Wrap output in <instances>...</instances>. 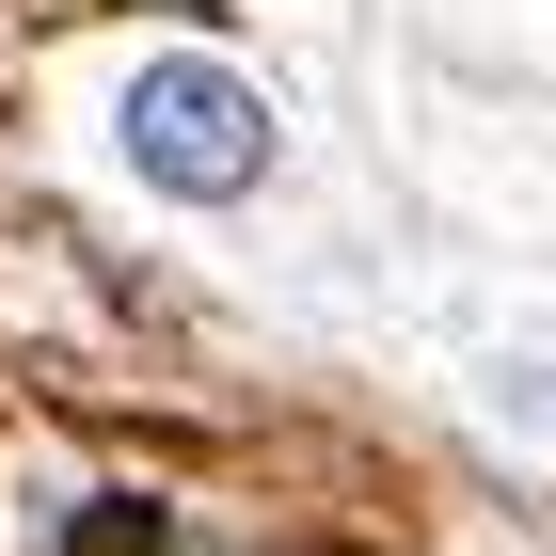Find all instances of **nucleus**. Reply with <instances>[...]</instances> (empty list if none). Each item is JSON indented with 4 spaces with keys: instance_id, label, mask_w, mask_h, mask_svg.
I'll return each mask as SVG.
<instances>
[{
    "instance_id": "nucleus-1",
    "label": "nucleus",
    "mask_w": 556,
    "mask_h": 556,
    "mask_svg": "<svg viewBox=\"0 0 556 556\" xmlns=\"http://www.w3.org/2000/svg\"><path fill=\"white\" fill-rule=\"evenodd\" d=\"M128 160L160 175V191H191V207H223V191L270 175V112H255V80H223V64H143L128 80Z\"/></svg>"
},
{
    "instance_id": "nucleus-2",
    "label": "nucleus",
    "mask_w": 556,
    "mask_h": 556,
    "mask_svg": "<svg viewBox=\"0 0 556 556\" xmlns=\"http://www.w3.org/2000/svg\"><path fill=\"white\" fill-rule=\"evenodd\" d=\"M64 556H160V509H143V493H96V509L64 525Z\"/></svg>"
}]
</instances>
